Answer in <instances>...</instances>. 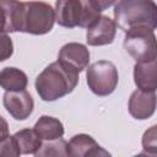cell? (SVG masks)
<instances>
[{"instance_id": "7a4b0ae2", "label": "cell", "mask_w": 157, "mask_h": 157, "mask_svg": "<svg viewBox=\"0 0 157 157\" xmlns=\"http://www.w3.org/2000/svg\"><path fill=\"white\" fill-rule=\"evenodd\" d=\"M114 22L124 32L147 27H157V6L153 0H118L114 7Z\"/></svg>"}, {"instance_id": "44dd1931", "label": "cell", "mask_w": 157, "mask_h": 157, "mask_svg": "<svg viewBox=\"0 0 157 157\" xmlns=\"http://www.w3.org/2000/svg\"><path fill=\"white\" fill-rule=\"evenodd\" d=\"M98 11H104L107 9H109L117 0H88Z\"/></svg>"}, {"instance_id": "e0dca14e", "label": "cell", "mask_w": 157, "mask_h": 157, "mask_svg": "<svg viewBox=\"0 0 157 157\" xmlns=\"http://www.w3.org/2000/svg\"><path fill=\"white\" fill-rule=\"evenodd\" d=\"M20 148L16 144V140L12 136L7 135L4 139L0 140V156H12V157H17L20 156Z\"/></svg>"}, {"instance_id": "4fadbf2b", "label": "cell", "mask_w": 157, "mask_h": 157, "mask_svg": "<svg viewBox=\"0 0 157 157\" xmlns=\"http://www.w3.org/2000/svg\"><path fill=\"white\" fill-rule=\"evenodd\" d=\"M34 132L40 140H55L63 137L64 135V125L63 123L53 117L42 115L33 126Z\"/></svg>"}, {"instance_id": "d6986e66", "label": "cell", "mask_w": 157, "mask_h": 157, "mask_svg": "<svg viewBox=\"0 0 157 157\" xmlns=\"http://www.w3.org/2000/svg\"><path fill=\"white\" fill-rule=\"evenodd\" d=\"M142 146L144 150L151 155L156 153V125L151 126L142 137Z\"/></svg>"}, {"instance_id": "5bb4252c", "label": "cell", "mask_w": 157, "mask_h": 157, "mask_svg": "<svg viewBox=\"0 0 157 157\" xmlns=\"http://www.w3.org/2000/svg\"><path fill=\"white\" fill-rule=\"evenodd\" d=\"M27 75L17 67H4L0 71V87L5 91H22L27 87Z\"/></svg>"}, {"instance_id": "7c38bea8", "label": "cell", "mask_w": 157, "mask_h": 157, "mask_svg": "<svg viewBox=\"0 0 157 157\" xmlns=\"http://www.w3.org/2000/svg\"><path fill=\"white\" fill-rule=\"evenodd\" d=\"M156 60L140 61L134 66V81L139 90L146 92H155L157 88Z\"/></svg>"}, {"instance_id": "277c9868", "label": "cell", "mask_w": 157, "mask_h": 157, "mask_svg": "<svg viewBox=\"0 0 157 157\" xmlns=\"http://www.w3.org/2000/svg\"><path fill=\"white\" fill-rule=\"evenodd\" d=\"M54 11L58 25L66 28H88L101 17V11L88 0H58Z\"/></svg>"}, {"instance_id": "ac0fdd59", "label": "cell", "mask_w": 157, "mask_h": 157, "mask_svg": "<svg viewBox=\"0 0 157 157\" xmlns=\"http://www.w3.org/2000/svg\"><path fill=\"white\" fill-rule=\"evenodd\" d=\"M13 53V44L7 33L0 32V61L10 59Z\"/></svg>"}, {"instance_id": "8992f818", "label": "cell", "mask_w": 157, "mask_h": 157, "mask_svg": "<svg viewBox=\"0 0 157 157\" xmlns=\"http://www.w3.org/2000/svg\"><path fill=\"white\" fill-rule=\"evenodd\" d=\"M86 77L90 90L99 97L109 96L113 93L119 81L115 65L107 60H99L91 64L87 69Z\"/></svg>"}, {"instance_id": "3957f363", "label": "cell", "mask_w": 157, "mask_h": 157, "mask_svg": "<svg viewBox=\"0 0 157 157\" xmlns=\"http://www.w3.org/2000/svg\"><path fill=\"white\" fill-rule=\"evenodd\" d=\"M55 22L54 9L43 1H22L17 32L29 34H45L52 31Z\"/></svg>"}, {"instance_id": "ba28073f", "label": "cell", "mask_w": 157, "mask_h": 157, "mask_svg": "<svg viewBox=\"0 0 157 157\" xmlns=\"http://www.w3.org/2000/svg\"><path fill=\"white\" fill-rule=\"evenodd\" d=\"M115 33H117L115 22L108 16H101L93 25H91L87 28L86 40L88 45L92 47L105 45L113 43Z\"/></svg>"}, {"instance_id": "52a82bcc", "label": "cell", "mask_w": 157, "mask_h": 157, "mask_svg": "<svg viewBox=\"0 0 157 157\" xmlns=\"http://www.w3.org/2000/svg\"><path fill=\"white\" fill-rule=\"evenodd\" d=\"M4 107L16 120L27 119L34 108V102L32 96L26 91H6L2 99Z\"/></svg>"}, {"instance_id": "30bf717a", "label": "cell", "mask_w": 157, "mask_h": 157, "mask_svg": "<svg viewBox=\"0 0 157 157\" xmlns=\"http://www.w3.org/2000/svg\"><path fill=\"white\" fill-rule=\"evenodd\" d=\"M156 110V93L136 90L129 98V113L135 119H148Z\"/></svg>"}, {"instance_id": "9c48e42d", "label": "cell", "mask_w": 157, "mask_h": 157, "mask_svg": "<svg viewBox=\"0 0 157 157\" xmlns=\"http://www.w3.org/2000/svg\"><path fill=\"white\" fill-rule=\"evenodd\" d=\"M67 156L87 157V156H109L110 153L98 145V142L87 134L75 135L66 146Z\"/></svg>"}, {"instance_id": "8fae6325", "label": "cell", "mask_w": 157, "mask_h": 157, "mask_svg": "<svg viewBox=\"0 0 157 157\" xmlns=\"http://www.w3.org/2000/svg\"><path fill=\"white\" fill-rule=\"evenodd\" d=\"M58 60L72 66L78 72H81L88 66L90 52L86 48V45L81 43H67L61 47L58 54Z\"/></svg>"}, {"instance_id": "7402d4cb", "label": "cell", "mask_w": 157, "mask_h": 157, "mask_svg": "<svg viewBox=\"0 0 157 157\" xmlns=\"http://www.w3.org/2000/svg\"><path fill=\"white\" fill-rule=\"evenodd\" d=\"M9 135V124L7 121L0 115V140Z\"/></svg>"}, {"instance_id": "2e32d148", "label": "cell", "mask_w": 157, "mask_h": 157, "mask_svg": "<svg viewBox=\"0 0 157 157\" xmlns=\"http://www.w3.org/2000/svg\"><path fill=\"white\" fill-rule=\"evenodd\" d=\"M66 146L67 142L61 137L55 140H47L40 145L34 156H67Z\"/></svg>"}, {"instance_id": "5b68a950", "label": "cell", "mask_w": 157, "mask_h": 157, "mask_svg": "<svg viewBox=\"0 0 157 157\" xmlns=\"http://www.w3.org/2000/svg\"><path fill=\"white\" fill-rule=\"evenodd\" d=\"M124 49L136 63L156 60L157 47L155 31L147 27H137L126 31Z\"/></svg>"}, {"instance_id": "9a60e30c", "label": "cell", "mask_w": 157, "mask_h": 157, "mask_svg": "<svg viewBox=\"0 0 157 157\" xmlns=\"http://www.w3.org/2000/svg\"><path fill=\"white\" fill-rule=\"evenodd\" d=\"M13 137L16 140L21 155H34L42 145V140L32 129L20 130L13 135Z\"/></svg>"}, {"instance_id": "6da1fadb", "label": "cell", "mask_w": 157, "mask_h": 157, "mask_svg": "<svg viewBox=\"0 0 157 157\" xmlns=\"http://www.w3.org/2000/svg\"><path fill=\"white\" fill-rule=\"evenodd\" d=\"M78 83V71L58 60L49 64L36 78V90L45 102L56 101L74 91Z\"/></svg>"}, {"instance_id": "ffe728a7", "label": "cell", "mask_w": 157, "mask_h": 157, "mask_svg": "<svg viewBox=\"0 0 157 157\" xmlns=\"http://www.w3.org/2000/svg\"><path fill=\"white\" fill-rule=\"evenodd\" d=\"M0 32L11 33L10 32V21H9L7 10H6L2 0H0Z\"/></svg>"}]
</instances>
